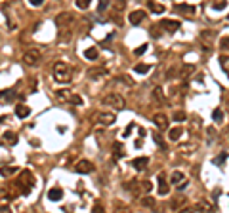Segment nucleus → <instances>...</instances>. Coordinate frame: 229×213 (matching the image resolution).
<instances>
[{
	"mask_svg": "<svg viewBox=\"0 0 229 213\" xmlns=\"http://www.w3.org/2000/svg\"><path fill=\"white\" fill-rule=\"evenodd\" d=\"M54 76L57 82H69L73 76V69L65 61H57V63H54Z\"/></svg>",
	"mask_w": 229,
	"mask_h": 213,
	"instance_id": "1",
	"label": "nucleus"
},
{
	"mask_svg": "<svg viewBox=\"0 0 229 213\" xmlns=\"http://www.w3.org/2000/svg\"><path fill=\"white\" fill-rule=\"evenodd\" d=\"M101 103L109 108H115V111H122L124 107H126V101H124L122 95H118V93H107V95H103Z\"/></svg>",
	"mask_w": 229,
	"mask_h": 213,
	"instance_id": "2",
	"label": "nucleus"
},
{
	"mask_svg": "<svg viewBox=\"0 0 229 213\" xmlns=\"http://www.w3.org/2000/svg\"><path fill=\"white\" fill-rule=\"evenodd\" d=\"M73 23H75V13H71V12H63V13H59L55 17V25L59 29H67Z\"/></svg>",
	"mask_w": 229,
	"mask_h": 213,
	"instance_id": "3",
	"label": "nucleus"
},
{
	"mask_svg": "<svg viewBox=\"0 0 229 213\" xmlns=\"http://www.w3.org/2000/svg\"><path fill=\"white\" fill-rule=\"evenodd\" d=\"M17 183L21 185L23 189H25V192L29 194V192H31V186L34 185V177H33V173H31L29 169H23V173H21V177H19Z\"/></svg>",
	"mask_w": 229,
	"mask_h": 213,
	"instance_id": "4",
	"label": "nucleus"
},
{
	"mask_svg": "<svg viewBox=\"0 0 229 213\" xmlns=\"http://www.w3.org/2000/svg\"><path fill=\"white\" fill-rule=\"evenodd\" d=\"M94 122L103 124V126H111V124H115V114L113 112H97V114H94Z\"/></svg>",
	"mask_w": 229,
	"mask_h": 213,
	"instance_id": "5",
	"label": "nucleus"
},
{
	"mask_svg": "<svg viewBox=\"0 0 229 213\" xmlns=\"http://www.w3.org/2000/svg\"><path fill=\"white\" fill-rule=\"evenodd\" d=\"M23 61H25L29 67L38 65V61H40V51H38V50H27V51L23 53Z\"/></svg>",
	"mask_w": 229,
	"mask_h": 213,
	"instance_id": "6",
	"label": "nucleus"
},
{
	"mask_svg": "<svg viewBox=\"0 0 229 213\" xmlns=\"http://www.w3.org/2000/svg\"><path fill=\"white\" fill-rule=\"evenodd\" d=\"M159 27H162L166 33H176L180 29V21H176V19H162L159 23Z\"/></svg>",
	"mask_w": 229,
	"mask_h": 213,
	"instance_id": "7",
	"label": "nucleus"
},
{
	"mask_svg": "<svg viewBox=\"0 0 229 213\" xmlns=\"http://www.w3.org/2000/svg\"><path fill=\"white\" fill-rule=\"evenodd\" d=\"M153 124L159 129H168V118H166V114H162V112H159V114L153 116Z\"/></svg>",
	"mask_w": 229,
	"mask_h": 213,
	"instance_id": "8",
	"label": "nucleus"
},
{
	"mask_svg": "<svg viewBox=\"0 0 229 213\" xmlns=\"http://www.w3.org/2000/svg\"><path fill=\"white\" fill-rule=\"evenodd\" d=\"M75 169L79 171V173H92V171L96 169V168H94V164L90 162V160H80V162L76 164Z\"/></svg>",
	"mask_w": 229,
	"mask_h": 213,
	"instance_id": "9",
	"label": "nucleus"
},
{
	"mask_svg": "<svg viewBox=\"0 0 229 213\" xmlns=\"http://www.w3.org/2000/svg\"><path fill=\"white\" fill-rule=\"evenodd\" d=\"M103 76H107V69H103V67H92L88 71V78H92V80L103 78Z\"/></svg>",
	"mask_w": 229,
	"mask_h": 213,
	"instance_id": "10",
	"label": "nucleus"
},
{
	"mask_svg": "<svg viewBox=\"0 0 229 213\" xmlns=\"http://www.w3.org/2000/svg\"><path fill=\"white\" fill-rule=\"evenodd\" d=\"M61 198H63V190H61L59 186H52V189L48 190V200H52V202H59Z\"/></svg>",
	"mask_w": 229,
	"mask_h": 213,
	"instance_id": "11",
	"label": "nucleus"
},
{
	"mask_svg": "<svg viewBox=\"0 0 229 213\" xmlns=\"http://www.w3.org/2000/svg\"><path fill=\"white\" fill-rule=\"evenodd\" d=\"M174 10L178 13H189V15H193L197 12L195 6H191V4H174Z\"/></svg>",
	"mask_w": 229,
	"mask_h": 213,
	"instance_id": "12",
	"label": "nucleus"
},
{
	"mask_svg": "<svg viewBox=\"0 0 229 213\" xmlns=\"http://www.w3.org/2000/svg\"><path fill=\"white\" fill-rule=\"evenodd\" d=\"M143 17H145V12H143V10H136V12H132V13H130V25H139V23H141L143 21Z\"/></svg>",
	"mask_w": 229,
	"mask_h": 213,
	"instance_id": "13",
	"label": "nucleus"
},
{
	"mask_svg": "<svg viewBox=\"0 0 229 213\" xmlns=\"http://www.w3.org/2000/svg\"><path fill=\"white\" fill-rule=\"evenodd\" d=\"M147 164H149V158H147V156H139V158H134V160H132V166H134L138 171L145 169V168H147Z\"/></svg>",
	"mask_w": 229,
	"mask_h": 213,
	"instance_id": "14",
	"label": "nucleus"
},
{
	"mask_svg": "<svg viewBox=\"0 0 229 213\" xmlns=\"http://www.w3.org/2000/svg\"><path fill=\"white\" fill-rule=\"evenodd\" d=\"M195 72V65H189V63H185L183 67L180 69V78H183V80H187L191 74Z\"/></svg>",
	"mask_w": 229,
	"mask_h": 213,
	"instance_id": "15",
	"label": "nucleus"
},
{
	"mask_svg": "<svg viewBox=\"0 0 229 213\" xmlns=\"http://www.w3.org/2000/svg\"><path fill=\"white\" fill-rule=\"evenodd\" d=\"M29 114H31V108L27 105H17L15 107V116L17 118H27Z\"/></svg>",
	"mask_w": 229,
	"mask_h": 213,
	"instance_id": "16",
	"label": "nucleus"
},
{
	"mask_svg": "<svg viewBox=\"0 0 229 213\" xmlns=\"http://www.w3.org/2000/svg\"><path fill=\"white\" fill-rule=\"evenodd\" d=\"M170 192V186H168V183L164 181V177L162 175H159V194L160 196H166Z\"/></svg>",
	"mask_w": 229,
	"mask_h": 213,
	"instance_id": "17",
	"label": "nucleus"
},
{
	"mask_svg": "<svg viewBox=\"0 0 229 213\" xmlns=\"http://www.w3.org/2000/svg\"><path fill=\"white\" fill-rule=\"evenodd\" d=\"M149 10H151V12H153V13H164L166 12V6H164V4H159V2H153V0H151V2H149Z\"/></svg>",
	"mask_w": 229,
	"mask_h": 213,
	"instance_id": "18",
	"label": "nucleus"
},
{
	"mask_svg": "<svg viewBox=\"0 0 229 213\" xmlns=\"http://www.w3.org/2000/svg\"><path fill=\"white\" fill-rule=\"evenodd\" d=\"M4 143L10 145V147L17 145V135H15L13 131H6V133H4Z\"/></svg>",
	"mask_w": 229,
	"mask_h": 213,
	"instance_id": "19",
	"label": "nucleus"
},
{
	"mask_svg": "<svg viewBox=\"0 0 229 213\" xmlns=\"http://www.w3.org/2000/svg\"><path fill=\"white\" fill-rule=\"evenodd\" d=\"M181 133H183V129L181 128H174V129H170L168 131V137H170V141H180V137H181Z\"/></svg>",
	"mask_w": 229,
	"mask_h": 213,
	"instance_id": "20",
	"label": "nucleus"
},
{
	"mask_svg": "<svg viewBox=\"0 0 229 213\" xmlns=\"http://www.w3.org/2000/svg\"><path fill=\"white\" fill-rule=\"evenodd\" d=\"M15 171H17L15 166H4V168H0V175H2V177H10V175H13Z\"/></svg>",
	"mask_w": 229,
	"mask_h": 213,
	"instance_id": "21",
	"label": "nucleus"
},
{
	"mask_svg": "<svg viewBox=\"0 0 229 213\" xmlns=\"http://www.w3.org/2000/svg\"><path fill=\"white\" fill-rule=\"evenodd\" d=\"M113 152H115V156H117V158H122L124 156V145L120 141H117L113 145Z\"/></svg>",
	"mask_w": 229,
	"mask_h": 213,
	"instance_id": "22",
	"label": "nucleus"
},
{
	"mask_svg": "<svg viewBox=\"0 0 229 213\" xmlns=\"http://www.w3.org/2000/svg\"><path fill=\"white\" fill-rule=\"evenodd\" d=\"M170 181H172V185L178 186L181 181H185V177H183V173H181V171H174V173H172V177H170Z\"/></svg>",
	"mask_w": 229,
	"mask_h": 213,
	"instance_id": "23",
	"label": "nucleus"
},
{
	"mask_svg": "<svg viewBox=\"0 0 229 213\" xmlns=\"http://www.w3.org/2000/svg\"><path fill=\"white\" fill-rule=\"evenodd\" d=\"M134 71H136L138 74H147V72L151 71V65H145V63H138L136 67H134Z\"/></svg>",
	"mask_w": 229,
	"mask_h": 213,
	"instance_id": "24",
	"label": "nucleus"
},
{
	"mask_svg": "<svg viewBox=\"0 0 229 213\" xmlns=\"http://www.w3.org/2000/svg\"><path fill=\"white\" fill-rule=\"evenodd\" d=\"M126 189L128 190H132V194H139V189H141V186H139V183L138 181H130V183H126Z\"/></svg>",
	"mask_w": 229,
	"mask_h": 213,
	"instance_id": "25",
	"label": "nucleus"
},
{
	"mask_svg": "<svg viewBox=\"0 0 229 213\" xmlns=\"http://www.w3.org/2000/svg\"><path fill=\"white\" fill-rule=\"evenodd\" d=\"M97 48H88L86 51H84V57L86 59H90V61H94V59H97Z\"/></svg>",
	"mask_w": 229,
	"mask_h": 213,
	"instance_id": "26",
	"label": "nucleus"
},
{
	"mask_svg": "<svg viewBox=\"0 0 229 213\" xmlns=\"http://www.w3.org/2000/svg\"><path fill=\"white\" fill-rule=\"evenodd\" d=\"M13 91L12 90H4V91H0V101H12L13 99Z\"/></svg>",
	"mask_w": 229,
	"mask_h": 213,
	"instance_id": "27",
	"label": "nucleus"
},
{
	"mask_svg": "<svg viewBox=\"0 0 229 213\" xmlns=\"http://www.w3.org/2000/svg\"><path fill=\"white\" fill-rule=\"evenodd\" d=\"M197 148V143H181L180 145V150L181 152H191V150Z\"/></svg>",
	"mask_w": 229,
	"mask_h": 213,
	"instance_id": "28",
	"label": "nucleus"
},
{
	"mask_svg": "<svg viewBox=\"0 0 229 213\" xmlns=\"http://www.w3.org/2000/svg\"><path fill=\"white\" fill-rule=\"evenodd\" d=\"M67 103H71V105H80L82 99H80V95H76V93H69V99H67Z\"/></svg>",
	"mask_w": 229,
	"mask_h": 213,
	"instance_id": "29",
	"label": "nucleus"
},
{
	"mask_svg": "<svg viewBox=\"0 0 229 213\" xmlns=\"http://www.w3.org/2000/svg\"><path fill=\"white\" fill-rule=\"evenodd\" d=\"M141 206H145V207H155V200L151 198V196H143V198H141Z\"/></svg>",
	"mask_w": 229,
	"mask_h": 213,
	"instance_id": "30",
	"label": "nucleus"
},
{
	"mask_svg": "<svg viewBox=\"0 0 229 213\" xmlns=\"http://www.w3.org/2000/svg\"><path fill=\"white\" fill-rule=\"evenodd\" d=\"M75 4H76V8H80V10H88L90 0H75Z\"/></svg>",
	"mask_w": 229,
	"mask_h": 213,
	"instance_id": "31",
	"label": "nucleus"
},
{
	"mask_svg": "<svg viewBox=\"0 0 229 213\" xmlns=\"http://www.w3.org/2000/svg\"><path fill=\"white\" fill-rule=\"evenodd\" d=\"M147 48H149L147 44H141V46H138V48L134 50V55H143L145 51H147Z\"/></svg>",
	"mask_w": 229,
	"mask_h": 213,
	"instance_id": "32",
	"label": "nucleus"
},
{
	"mask_svg": "<svg viewBox=\"0 0 229 213\" xmlns=\"http://www.w3.org/2000/svg\"><path fill=\"white\" fill-rule=\"evenodd\" d=\"M212 118H214V122H222L223 120V112L220 111V108H216V111L212 112Z\"/></svg>",
	"mask_w": 229,
	"mask_h": 213,
	"instance_id": "33",
	"label": "nucleus"
},
{
	"mask_svg": "<svg viewBox=\"0 0 229 213\" xmlns=\"http://www.w3.org/2000/svg\"><path fill=\"white\" fill-rule=\"evenodd\" d=\"M139 186H141V190H143V192H151V189H153L151 181H141V183H139Z\"/></svg>",
	"mask_w": 229,
	"mask_h": 213,
	"instance_id": "34",
	"label": "nucleus"
},
{
	"mask_svg": "<svg viewBox=\"0 0 229 213\" xmlns=\"http://www.w3.org/2000/svg\"><path fill=\"white\" fill-rule=\"evenodd\" d=\"M153 95H155V99H160V101H164V91L160 90V88H155V90H153Z\"/></svg>",
	"mask_w": 229,
	"mask_h": 213,
	"instance_id": "35",
	"label": "nucleus"
},
{
	"mask_svg": "<svg viewBox=\"0 0 229 213\" xmlns=\"http://www.w3.org/2000/svg\"><path fill=\"white\" fill-rule=\"evenodd\" d=\"M185 118H187V114H185L183 111H178V112L174 114V120H176V122H183Z\"/></svg>",
	"mask_w": 229,
	"mask_h": 213,
	"instance_id": "36",
	"label": "nucleus"
},
{
	"mask_svg": "<svg viewBox=\"0 0 229 213\" xmlns=\"http://www.w3.org/2000/svg\"><path fill=\"white\" fill-rule=\"evenodd\" d=\"M225 160H227V154L222 152V156H218V158L214 160V164H216V166H223V164H225Z\"/></svg>",
	"mask_w": 229,
	"mask_h": 213,
	"instance_id": "37",
	"label": "nucleus"
},
{
	"mask_svg": "<svg viewBox=\"0 0 229 213\" xmlns=\"http://www.w3.org/2000/svg\"><path fill=\"white\" fill-rule=\"evenodd\" d=\"M183 204H185V198H178V200L172 202V207H174V209H178V207H181Z\"/></svg>",
	"mask_w": 229,
	"mask_h": 213,
	"instance_id": "38",
	"label": "nucleus"
},
{
	"mask_svg": "<svg viewBox=\"0 0 229 213\" xmlns=\"http://www.w3.org/2000/svg\"><path fill=\"white\" fill-rule=\"evenodd\" d=\"M220 65H222V69H223V72L227 74V55H220Z\"/></svg>",
	"mask_w": 229,
	"mask_h": 213,
	"instance_id": "39",
	"label": "nucleus"
},
{
	"mask_svg": "<svg viewBox=\"0 0 229 213\" xmlns=\"http://www.w3.org/2000/svg\"><path fill=\"white\" fill-rule=\"evenodd\" d=\"M199 207H201V209H204V211H212V209H214V207H212V204H208V202H201Z\"/></svg>",
	"mask_w": 229,
	"mask_h": 213,
	"instance_id": "40",
	"label": "nucleus"
},
{
	"mask_svg": "<svg viewBox=\"0 0 229 213\" xmlns=\"http://www.w3.org/2000/svg\"><path fill=\"white\" fill-rule=\"evenodd\" d=\"M124 8H126V2H124V0H120V2L115 4V10H117V12H122Z\"/></svg>",
	"mask_w": 229,
	"mask_h": 213,
	"instance_id": "41",
	"label": "nucleus"
},
{
	"mask_svg": "<svg viewBox=\"0 0 229 213\" xmlns=\"http://www.w3.org/2000/svg\"><path fill=\"white\" fill-rule=\"evenodd\" d=\"M202 38L212 40V38H214V30H202Z\"/></svg>",
	"mask_w": 229,
	"mask_h": 213,
	"instance_id": "42",
	"label": "nucleus"
},
{
	"mask_svg": "<svg viewBox=\"0 0 229 213\" xmlns=\"http://www.w3.org/2000/svg\"><path fill=\"white\" fill-rule=\"evenodd\" d=\"M92 213H105V209H103V206H100V204H96L92 207Z\"/></svg>",
	"mask_w": 229,
	"mask_h": 213,
	"instance_id": "43",
	"label": "nucleus"
},
{
	"mask_svg": "<svg viewBox=\"0 0 229 213\" xmlns=\"http://www.w3.org/2000/svg\"><path fill=\"white\" fill-rule=\"evenodd\" d=\"M107 6H109V2H107V0H101V2L97 4V10H100V12H103V10H105Z\"/></svg>",
	"mask_w": 229,
	"mask_h": 213,
	"instance_id": "44",
	"label": "nucleus"
},
{
	"mask_svg": "<svg viewBox=\"0 0 229 213\" xmlns=\"http://www.w3.org/2000/svg\"><path fill=\"white\" fill-rule=\"evenodd\" d=\"M155 141H157V145H160V148H166V145H164L162 139H160V135H155Z\"/></svg>",
	"mask_w": 229,
	"mask_h": 213,
	"instance_id": "45",
	"label": "nucleus"
},
{
	"mask_svg": "<svg viewBox=\"0 0 229 213\" xmlns=\"http://www.w3.org/2000/svg\"><path fill=\"white\" fill-rule=\"evenodd\" d=\"M29 4H31V6H42V4H44V0H29Z\"/></svg>",
	"mask_w": 229,
	"mask_h": 213,
	"instance_id": "46",
	"label": "nucleus"
},
{
	"mask_svg": "<svg viewBox=\"0 0 229 213\" xmlns=\"http://www.w3.org/2000/svg\"><path fill=\"white\" fill-rule=\"evenodd\" d=\"M12 192H8V190H0V198H12Z\"/></svg>",
	"mask_w": 229,
	"mask_h": 213,
	"instance_id": "47",
	"label": "nucleus"
},
{
	"mask_svg": "<svg viewBox=\"0 0 229 213\" xmlns=\"http://www.w3.org/2000/svg\"><path fill=\"white\" fill-rule=\"evenodd\" d=\"M227 44H229V38H227V36H223V38H222V50H227Z\"/></svg>",
	"mask_w": 229,
	"mask_h": 213,
	"instance_id": "48",
	"label": "nucleus"
},
{
	"mask_svg": "<svg viewBox=\"0 0 229 213\" xmlns=\"http://www.w3.org/2000/svg\"><path fill=\"white\" fill-rule=\"evenodd\" d=\"M0 213H12V209L8 206H0Z\"/></svg>",
	"mask_w": 229,
	"mask_h": 213,
	"instance_id": "49",
	"label": "nucleus"
},
{
	"mask_svg": "<svg viewBox=\"0 0 229 213\" xmlns=\"http://www.w3.org/2000/svg\"><path fill=\"white\" fill-rule=\"evenodd\" d=\"M225 6H227L225 2H222V4H214V10H225Z\"/></svg>",
	"mask_w": 229,
	"mask_h": 213,
	"instance_id": "50",
	"label": "nucleus"
},
{
	"mask_svg": "<svg viewBox=\"0 0 229 213\" xmlns=\"http://www.w3.org/2000/svg\"><path fill=\"white\" fill-rule=\"evenodd\" d=\"M157 30H159V25H155V27L151 29V36H159V33H157Z\"/></svg>",
	"mask_w": 229,
	"mask_h": 213,
	"instance_id": "51",
	"label": "nucleus"
},
{
	"mask_svg": "<svg viewBox=\"0 0 229 213\" xmlns=\"http://www.w3.org/2000/svg\"><path fill=\"white\" fill-rule=\"evenodd\" d=\"M132 129H134V126H128L126 129H124V137H126V135H130V131H132Z\"/></svg>",
	"mask_w": 229,
	"mask_h": 213,
	"instance_id": "52",
	"label": "nucleus"
},
{
	"mask_svg": "<svg viewBox=\"0 0 229 213\" xmlns=\"http://www.w3.org/2000/svg\"><path fill=\"white\" fill-rule=\"evenodd\" d=\"M185 186H187V181H181V183L178 185V189H185Z\"/></svg>",
	"mask_w": 229,
	"mask_h": 213,
	"instance_id": "53",
	"label": "nucleus"
},
{
	"mask_svg": "<svg viewBox=\"0 0 229 213\" xmlns=\"http://www.w3.org/2000/svg\"><path fill=\"white\" fill-rule=\"evenodd\" d=\"M118 213H130V209H120Z\"/></svg>",
	"mask_w": 229,
	"mask_h": 213,
	"instance_id": "54",
	"label": "nucleus"
},
{
	"mask_svg": "<svg viewBox=\"0 0 229 213\" xmlns=\"http://www.w3.org/2000/svg\"><path fill=\"white\" fill-rule=\"evenodd\" d=\"M4 120H6V116H0V122H4Z\"/></svg>",
	"mask_w": 229,
	"mask_h": 213,
	"instance_id": "55",
	"label": "nucleus"
}]
</instances>
